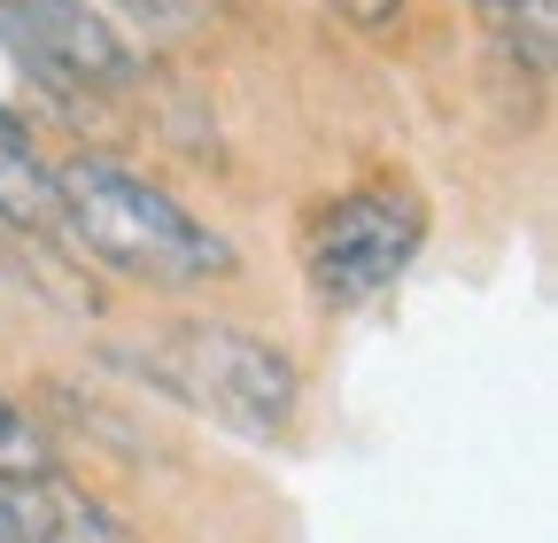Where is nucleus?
Here are the masks:
<instances>
[{
  "instance_id": "nucleus-5",
  "label": "nucleus",
  "mask_w": 558,
  "mask_h": 543,
  "mask_svg": "<svg viewBox=\"0 0 558 543\" xmlns=\"http://www.w3.org/2000/svg\"><path fill=\"white\" fill-rule=\"evenodd\" d=\"M0 528L16 543H132V528L78 490L70 473H32V482H0Z\"/></svg>"
},
{
  "instance_id": "nucleus-12",
  "label": "nucleus",
  "mask_w": 558,
  "mask_h": 543,
  "mask_svg": "<svg viewBox=\"0 0 558 543\" xmlns=\"http://www.w3.org/2000/svg\"><path fill=\"white\" fill-rule=\"evenodd\" d=\"M0 543H16V535H9V528H0Z\"/></svg>"
},
{
  "instance_id": "nucleus-10",
  "label": "nucleus",
  "mask_w": 558,
  "mask_h": 543,
  "mask_svg": "<svg viewBox=\"0 0 558 543\" xmlns=\"http://www.w3.org/2000/svg\"><path fill=\"white\" fill-rule=\"evenodd\" d=\"M117 9H132L140 24H163V32H179V24H186V0H117Z\"/></svg>"
},
{
  "instance_id": "nucleus-7",
  "label": "nucleus",
  "mask_w": 558,
  "mask_h": 543,
  "mask_svg": "<svg viewBox=\"0 0 558 543\" xmlns=\"http://www.w3.org/2000/svg\"><path fill=\"white\" fill-rule=\"evenodd\" d=\"M488 32L505 39V55L520 62L527 79L550 71V47H558V0H481Z\"/></svg>"
},
{
  "instance_id": "nucleus-4",
  "label": "nucleus",
  "mask_w": 558,
  "mask_h": 543,
  "mask_svg": "<svg viewBox=\"0 0 558 543\" xmlns=\"http://www.w3.org/2000/svg\"><path fill=\"white\" fill-rule=\"evenodd\" d=\"M0 39H9L47 86H132L140 79V55L132 39L86 9V0H0Z\"/></svg>"
},
{
  "instance_id": "nucleus-8",
  "label": "nucleus",
  "mask_w": 558,
  "mask_h": 543,
  "mask_svg": "<svg viewBox=\"0 0 558 543\" xmlns=\"http://www.w3.org/2000/svg\"><path fill=\"white\" fill-rule=\"evenodd\" d=\"M32 473H54V450L16 403L0 396V482H32Z\"/></svg>"
},
{
  "instance_id": "nucleus-6",
  "label": "nucleus",
  "mask_w": 558,
  "mask_h": 543,
  "mask_svg": "<svg viewBox=\"0 0 558 543\" xmlns=\"http://www.w3.org/2000/svg\"><path fill=\"white\" fill-rule=\"evenodd\" d=\"M0 226H16L24 241H62L54 171L24 148V132H0Z\"/></svg>"
},
{
  "instance_id": "nucleus-1",
  "label": "nucleus",
  "mask_w": 558,
  "mask_h": 543,
  "mask_svg": "<svg viewBox=\"0 0 558 543\" xmlns=\"http://www.w3.org/2000/svg\"><path fill=\"white\" fill-rule=\"evenodd\" d=\"M62 194V249L94 256L117 280L140 288H202V280H233V241L218 226H202L179 194L156 179H140L109 156H70L54 164Z\"/></svg>"
},
{
  "instance_id": "nucleus-2",
  "label": "nucleus",
  "mask_w": 558,
  "mask_h": 543,
  "mask_svg": "<svg viewBox=\"0 0 558 543\" xmlns=\"http://www.w3.org/2000/svg\"><path fill=\"white\" fill-rule=\"evenodd\" d=\"M163 365H171V388L186 403H202L209 420H226L248 443H279L288 420H295V396H303L288 350H271L264 334L218 326V318L179 326L163 342Z\"/></svg>"
},
{
  "instance_id": "nucleus-11",
  "label": "nucleus",
  "mask_w": 558,
  "mask_h": 543,
  "mask_svg": "<svg viewBox=\"0 0 558 543\" xmlns=\"http://www.w3.org/2000/svg\"><path fill=\"white\" fill-rule=\"evenodd\" d=\"M0 132H24V124H16V117H9V109H0Z\"/></svg>"
},
{
  "instance_id": "nucleus-9",
  "label": "nucleus",
  "mask_w": 558,
  "mask_h": 543,
  "mask_svg": "<svg viewBox=\"0 0 558 543\" xmlns=\"http://www.w3.org/2000/svg\"><path fill=\"white\" fill-rule=\"evenodd\" d=\"M333 9L357 24V32H388V24L403 16V0H333Z\"/></svg>"
},
{
  "instance_id": "nucleus-3",
  "label": "nucleus",
  "mask_w": 558,
  "mask_h": 543,
  "mask_svg": "<svg viewBox=\"0 0 558 543\" xmlns=\"http://www.w3.org/2000/svg\"><path fill=\"white\" fill-rule=\"evenodd\" d=\"M418 241H427V202H418L403 179H373L357 194H341L333 210H318L311 226V288L349 311V303H373L396 272L418 256Z\"/></svg>"
}]
</instances>
